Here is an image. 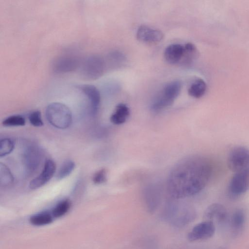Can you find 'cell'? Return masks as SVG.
Segmentation results:
<instances>
[{"label":"cell","instance_id":"cell-8","mask_svg":"<svg viewBox=\"0 0 249 249\" xmlns=\"http://www.w3.org/2000/svg\"><path fill=\"white\" fill-rule=\"evenodd\" d=\"M56 165L53 160H46L40 174L30 181L29 188L35 190L44 185L53 177Z\"/></svg>","mask_w":249,"mask_h":249},{"label":"cell","instance_id":"cell-14","mask_svg":"<svg viewBox=\"0 0 249 249\" xmlns=\"http://www.w3.org/2000/svg\"><path fill=\"white\" fill-rule=\"evenodd\" d=\"M144 197L149 208H154L158 203L160 197V190L157 184H149L145 188Z\"/></svg>","mask_w":249,"mask_h":249},{"label":"cell","instance_id":"cell-2","mask_svg":"<svg viewBox=\"0 0 249 249\" xmlns=\"http://www.w3.org/2000/svg\"><path fill=\"white\" fill-rule=\"evenodd\" d=\"M45 114L49 123L57 128L66 129L72 122V113L70 109L61 103L49 104L46 107Z\"/></svg>","mask_w":249,"mask_h":249},{"label":"cell","instance_id":"cell-16","mask_svg":"<svg viewBox=\"0 0 249 249\" xmlns=\"http://www.w3.org/2000/svg\"><path fill=\"white\" fill-rule=\"evenodd\" d=\"M53 220L52 213L48 211H44L31 216L30 222L35 226H43L51 223Z\"/></svg>","mask_w":249,"mask_h":249},{"label":"cell","instance_id":"cell-21","mask_svg":"<svg viewBox=\"0 0 249 249\" xmlns=\"http://www.w3.org/2000/svg\"><path fill=\"white\" fill-rule=\"evenodd\" d=\"M25 124V120L24 118L18 115L9 116L2 122V124L5 126H23Z\"/></svg>","mask_w":249,"mask_h":249},{"label":"cell","instance_id":"cell-18","mask_svg":"<svg viewBox=\"0 0 249 249\" xmlns=\"http://www.w3.org/2000/svg\"><path fill=\"white\" fill-rule=\"evenodd\" d=\"M74 168L75 163L71 160H67L60 167L56 174V178L58 180H61L67 177L73 171Z\"/></svg>","mask_w":249,"mask_h":249},{"label":"cell","instance_id":"cell-1","mask_svg":"<svg viewBox=\"0 0 249 249\" xmlns=\"http://www.w3.org/2000/svg\"><path fill=\"white\" fill-rule=\"evenodd\" d=\"M212 173V165L206 158L200 155L185 157L171 170L166 183L167 192L177 199L196 195L208 184Z\"/></svg>","mask_w":249,"mask_h":249},{"label":"cell","instance_id":"cell-9","mask_svg":"<svg viewBox=\"0 0 249 249\" xmlns=\"http://www.w3.org/2000/svg\"><path fill=\"white\" fill-rule=\"evenodd\" d=\"M163 36L161 31L146 25L140 26L136 33L137 39L145 43L159 42L163 39Z\"/></svg>","mask_w":249,"mask_h":249},{"label":"cell","instance_id":"cell-11","mask_svg":"<svg viewBox=\"0 0 249 249\" xmlns=\"http://www.w3.org/2000/svg\"><path fill=\"white\" fill-rule=\"evenodd\" d=\"M79 89L85 94L90 101L92 114L95 115L98 110L101 96L98 89L94 86L84 85L79 87Z\"/></svg>","mask_w":249,"mask_h":249},{"label":"cell","instance_id":"cell-24","mask_svg":"<svg viewBox=\"0 0 249 249\" xmlns=\"http://www.w3.org/2000/svg\"><path fill=\"white\" fill-rule=\"evenodd\" d=\"M107 179V171L105 169H101L97 171L93 176L92 181L96 184L105 183Z\"/></svg>","mask_w":249,"mask_h":249},{"label":"cell","instance_id":"cell-19","mask_svg":"<svg viewBox=\"0 0 249 249\" xmlns=\"http://www.w3.org/2000/svg\"><path fill=\"white\" fill-rule=\"evenodd\" d=\"M71 203L68 199L59 202L53 209L52 214L53 217L58 218L65 214L70 208Z\"/></svg>","mask_w":249,"mask_h":249},{"label":"cell","instance_id":"cell-13","mask_svg":"<svg viewBox=\"0 0 249 249\" xmlns=\"http://www.w3.org/2000/svg\"><path fill=\"white\" fill-rule=\"evenodd\" d=\"M130 114L129 107L124 104L120 103L116 106L110 116V121L115 124L124 123Z\"/></svg>","mask_w":249,"mask_h":249},{"label":"cell","instance_id":"cell-22","mask_svg":"<svg viewBox=\"0 0 249 249\" xmlns=\"http://www.w3.org/2000/svg\"><path fill=\"white\" fill-rule=\"evenodd\" d=\"M14 143L9 138H4L0 141V157H4L13 150Z\"/></svg>","mask_w":249,"mask_h":249},{"label":"cell","instance_id":"cell-4","mask_svg":"<svg viewBox=\"0 0 249 249\" xmlns=\"http://www.w3.org/2000/svg\"><path fill=\"white\" fill-rule=\"evenodd\" d=\"M227 164L229 169L234 173L248 169L249 150L243 146L233 147L228 155Z\"/></svg>","mask_w":249,"mask_h":249},{"label":"cell","instance_id":"cell-23","mask_svg":"<svg viewBox=\"0 0 249 249\" xmlns=\"http://www.w3.org/2000/svg\"><path fill=\"white\" fill-rule=\"evenodd\" d=\"M28 119L31 124L34 126L40 127L43 125L41 114L38 110L31 112L28 116Z\"/></svg>","mask_w":249,"mask_h":249},{"label":"cell","instance_id":"cell-10","mask_svg":"<svg viewBox=\"0 0 249 249\" xmlns=\"http://www.w3.org/2000/svg\"><path fill=\"white\" fill-rule=\"evenodd\" d=\"M185 54L184 45L178 43L168 45L164 52V57L166 61L170 64L179 62Z\"/></svg>","mask_w":249,"mask_h":249},{"label":"cell","instance_id":"cell-3","mask_svg":"<svg viewBox=\"0 0 249 249\" xmlns=\"http://www.w3.org/2000/svg\"><path fill=\"white\" fill-rule=\"evenodd\" d=\"M181 85L178 81H173L167 83L160 93L152 101L150 108L153 111H159L172 105L179 95Z\"/></svg>","mask_w":249,"mask_h":249},{"label":"cell","instance_id":"cell-17","mask_svg":"<svg viewBox=\"0 0 249 249\" xmlns=\"http://www.w3.org/2000/svg\"><path fill=\"white\" fill-rule=\"evenodd\" d=\"M14 181V177L8 167L0 162V187H8Z\"/></svg>","mask_w":249,"mask_h":249},{"label":"cell","instance_id":"cell-20","mask_svg":"<svg viewBox=\"0 0 249 249\" xmlns=\"http://www.w3.org/2000/svg\"><path fill=\"white\" fill-rule=\"evenodd\" d=\"M245 220L246 215L243 210L238 209L234 212L231 218L233 229L236 231L241 230L245 224Z\"/></svg>","mask_w":249,"mask_h":249},{"label":"cell","instance_id":"cell-7","mask_svg":"<svg viewBox=\"0 0 249 249\" xmlns=\"http://www.w3.org/2000/svg\"><path fill=\"white\" fill-rule=\"evenodd\" d=\"M215 227L211 220L205 221L196 225L188 233L187 238L190 241L204 240L212 237Z\"/></svg>","mask_w":249,"mask_h":249},{"label":"cell","instance_id":"cell-15","mask_svg":"<svg viewBox=\"0 0 249 249\" xmlns=\"http://www.w3.org/2000/svg\"><path fill=\"white\" fill-rule=\"evenodd\" d=\"M207 89L205 82L201 79L196 80L189 87L188 94L192 97L198 98L203 96Z\"/></svg>","mask_w":249,"mask_h":249},{"label":"cell","instance_id":"cell-5","mask_svg":"<svg viewBox=\"0 0 249 249\" xmlns=\"http://www.w3.org/2000/svg\"><path fill=\"white\" fill-rule=\"evenodd\" d=\"M43 158V152L37 145L28 146L24 150L23 161L27 174H31L38 169Z\"/></svg>","mask_w":249,"mask_h":249},{"label":"cell","instance_id":"cell-6","mask_svg":"<svg viewBox=\"0 0 249 249\" xmlns=\"http://www.w3.org/2000/svg\"><path fill=\"white\" fill-rule=\"evenodd\" d=\"M249 177L248 169L234 173L228 186L230 195L233 197H237L246 193L249 185Z\"/></svg>","mask_w":249,"mask_h":249},{"label":"cell","instance_id":"cell-12","mask_svg":"<svg viewBox=\"0 0 249 249\" xmlns=\"http://www.w3.org/2000/svg\"><path fill=\"white\" fill-rule=\"evenodd\" d=\"M204 216L208 219L215 218L220 222H224L227 219V213L225 207L219 203H213L206 209Z\"/></svg>","mask_w":249,"mask_h":249}]
</instances>
